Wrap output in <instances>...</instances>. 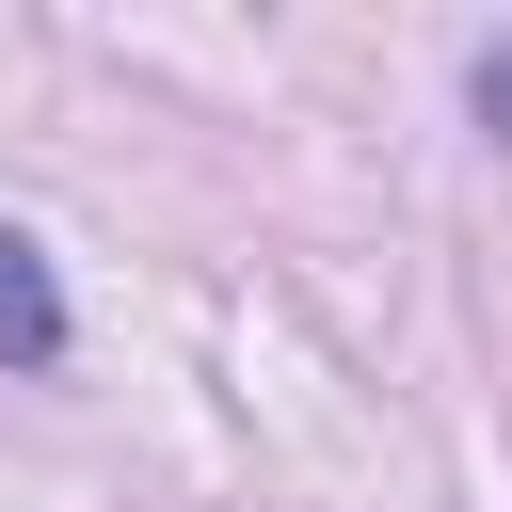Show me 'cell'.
I'll return each instance as SVG.
<instances>
[{
    "instance_id": "obj_1",
    "label": "cell",
    "mask_w": 512,
    "mask_h": 512,
    "mask_svg": "<svg viewBox=\"0 0 512 512\" xmlns=\"http://www.w3.org/2000/svg\"><path fill=\"white\" fill-rule=\"evenodd\" d=\"M0 352H16V368H48V352H64V304H48V256H32L16 224H0Z\"/></svg>"
}]
</instances>
